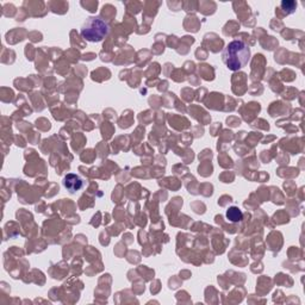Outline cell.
<instances>
[{"mask_svg": "<svg viewBox=\"0 0 305 305\" xmlns=\"http://www.w3.org/2000/svg\"><path fill=\"white\" fill-rule=\"evenodd\" d=\"M222 60L230 70H238L246 67L251 60V49L246 42L236 39L230 42L222 52Z\"/></svg>", "mask_w": 305, "mask_h": 305, "instance_id": "cell-1", "label": "cell"}, {"mask_svg": "<svg viewBox=\"0 0 305 305\" xmlns=\"http://www.w3.org/2000/svg\"><path fill=\"white\" fill-rule=\"evenodd\" d=\"M297 9V2L292 1V0H284L281 2V10L286 13V15H290V13H293Z\"/></svg>", "mask_w": 305, "mask_h": 305, "instance_id": "cell-5", "label": "cell"}, {"mask_svg": "<svg viewBox=\"0 0 305 305\" xmlns=\"http://www.w3.org/2000/svg\"><path fill=\"white\" fill-rule=\"evenodd\" d=\"M110 26L102 17H89L83 28H81V36L88 42H101L109 35Z\"/></svg>", "mask_w": 305, "mask_h": 305, "instance_id": "cell-2", "label": "cell"}, {"mask_svg": "<svg viewBox=\"0 0 305 305\" xmlns=\"http://www.w3.org/2000/svg\"><path fill=\"white\" fill-rule=\"evenodd\" d=\"M227 218L233 223L240 222V220H242V218H243V214H242V211L238 207L231 206L227 210Z\"/></svg>", "mask_w": 305, "mask_h": 305, "instance_id": "cell-4", "label": "cell"}, {"mask_svg": "<svg viewBox=\"0 0 305 305\" xmlns=\"http://www.w3.org/2000/svg\"><path fill=\"white\" fill-rule=\"evenodd\" d=\"M64 186L70 193H75V192L80 191L83 188L84 181L79 175L67 174L64 178Z\"/></svg>", "mask_w": 305, "mask_h": 305, "instance_id": "cell-3", "label": "cell"}]
</instances>
